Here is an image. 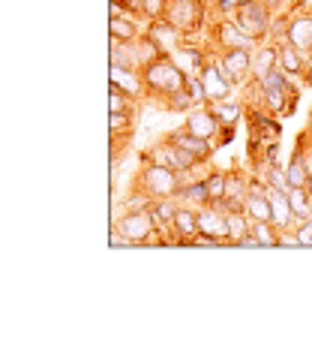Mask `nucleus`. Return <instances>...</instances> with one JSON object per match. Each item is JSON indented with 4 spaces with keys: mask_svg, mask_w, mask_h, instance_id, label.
Segmentation results:
<instances>
[{
    "mask_svg": "<svg viewBox=\"0 0 312 352\" xmlns=\"http://www.w3.org/2000/svg\"><path fill=\"white\" fill-rule=\"evenodd\" d=\"M171 232L159 229L150 208H130L123 217L115 220V244H135V247H154V244H174Z\"/></svg>",
    "mask_w": 312,
    "mask_h": 352,
    "instance_id": "obj_1",
    "label": "nucleus"
},
{
    "mask_svg": "<svg viewBox=\"0 0 312 352\" xmlns=\"http://www.w3.org/2000/svg\"><path fill=\"white\" fill-rule=\"evenodd\" d=\"M144 87H147V97H156L159 102H165L168 97H174L178 91L187 87V73L171 60V54H156L147 67L141 69Z\"/></svg>",
    "mask_w": 312,
    "mask_h": 352,
    "instance_id": "obj_2",
    "label": "nucleus"
},
{
    "mask_svg": "<svg viewBox=\"0 0 312 352\" xmlns=\"http://www.w3.org/2000/svg\"><path fill=\"white\" fill-rule=\"evenodd\" d=\"M259 82V102L270 115H294L298 109V97H300V87L288 78L283 69H274L264 78H255Z\"/></svg>",
    "mask_w": 312,
    "mask_h": 352,
    "instance_id": "obj_3",
    "label": "nucleus"
},
{
    "mask_svg": "<svg viewBox=\"0 0 312 352\" xmlns=\"http://www.w3.org/2000/svg\"><path fill=\"white\" fill-rule=\"evenodd\" d=\"M183 175L168 169V166H159V163H147L144 160L141 172L135 175V193L147 196V199H178L180 190H183Z\"/></svg>",
    "mask_w": 312,
    "mask_h": 352,
    "instance_id": "obj_4",
    "label": "nucleus"
},
{
    "mask_svg": "<svg viewBox=\"0 0 312 352\" xmlns=\"http://www.w3.org/2000/svg\"><path fill=\"white\" fill-rule=\"evenodd\" d=\"M165 19L171 21L183 36H195L198 30L207 25V19H211V6L198 3V0H171L165 10Z\"/></svg>",
    "mask_w": 312,
    "mask_h": 352,
    "instance_id": "obj_5",
    "label": "nucleus"
},
{
    "mask_svg": "<svg viewBox=\"0 0 312 352\" xmlns=\"http://www.w3.org/2000/svg\"><path fill=\"white\" fill-rule=\"evenodd\" d=\"M274 15L276 12L267 10L261 0H246V3L240 6L235 15H231V19H235L250 36L259 39V43H267V39H270V25H274Z\"/></svg>",
    "mask_w": 312,
    "mask_h": 352,
    "instance_id": "obj_6",
    "label": "nucleus"
},
{
    "mask_svg": "<svg viewBox=\"0 0 312 352\" xmlns=\"http://www.w3.org/2000/svg\"><path fill=\"white\" fill-rule=\"evenodd\" d=\"M259 45H261L259 39L246 34L235 19H216L213 21V49L216 52H237V49L255 52Z\"/></svg>",
    "mask_w": 312,
    "mask_h": 352,
    "instance_id": "obj_7",
    "label": "nucleus"
},
{
    "mask_svg": "<svg viewBox=\"0 0 312 352\" xmlns=\"http://www.w3.org/2000/svg\"><path fill=\"white\" fill-rule=\"evenodd\" d=\"M144 160L147 163H159V166H168V169H174V172H192L202 160L198 157H192L189 151H183L180 145H174L171 139H163V142H156V145H150L147 151H144Z\"/></svg>",
    "mask_w": 312,
    "mask_h": 352,
    "instance_id": "obj_8",
    "label": "nucleus"
},
{
    "mask_svg": "<svg viewBox=\"0 0 312 352\" xmlns=\"http://www.w3.org/2000/svg\"><path fill=\"white\" fill-rule=\"evenodd\" d=\"M216 60H219V69L235 87H246L252 82V52H216Z\"/></svg>",
    "mask_w": 312,
    "mask_h": 352,
    "instance_id": "obj_9",
    "label": "nucleus"
},
{
    "mask_svg": "<svg viewBox=\"0 0 312 352\" xmlns=\"http://www.w3.org/2000/svg\"><path fill=\"white\" fill-rule=\"evenodd\" d=\"M202 85H204V97L207 102H222V100H231V91H235V85L226 78V73L219 69V60H216V52H211V58H207L204 69H202Z\"/></svg>",
    "mask_w": 312,
    "mask_h": 352,
    "instance_id": "obj_10",
    "label": "nucleus"
},
{
    "mask_svg": "<svg viewBox=\"0 0 312 352\" xmlns=\"http://www.w3.org/2000/svg\"><path fill=\"white\" fill-rule=\"evenodd\" d=\"M144 36L150 39V45L159 52V54H171L178 45L187 43V36L180 34L178 28L171 25L168 19H154V21H147V28H144Z\"/></svg>",
    "mask_w": 312,
    "mask_h": 352,
    "instance_id": "obj_11",
    "label": "nucleus"
},
{
    "mask_svg": "<svg viewBox=\"0 0 312 352\" xmlns=\"http://www.w3.org/2000/svg\"><path fill=\"white\" fill-rule=\"evenodd\" d=\"M195 211H198V235H211L219 244H228V214L211 202L195 208Z\"/></svg>",
    "mask_w": 312,
    "mask_h": 352,
    "instance_id": "obj_12",
    "label": "nucleus"
},
{
    "mask_svg": "<svg viewBox=\"0 0 312 352\" xmlns=\"http://www.w3.org/2000/svg\"><path fill=\"white\" fill-rule=\"evenodd\" d=\"M183 126H187L189 133L202 135V139H213L219 135V118H216V111L211 102H204V106H192L187 111V121H183Z\"/></svg>",
    "mask_w": 312,
    "mask_h": 352,
    "instance_id": "obj_13",
    "label": "nucleus"
},
{
    "mask_svg": "<svg viewBox=\"0 0 312 352\" xmlns=\"http://www.w3.org/2000/svg\"><path fill=\"white\" fill-rule=\"evenodd\" d=\"M246 193H250V175L246 172H240V169H231L226 175V199L222 202H211L216 205L219 211H237V208H243V199Z\"/></svg>",
    "mask_w": 312,
    "mask_h": 352,
    "instance_id": "obj_14",
    "label": "nucleus"
},
{
    "mask_svg": "<svg viewBox=\"0 0 312 352\" xmlns=\"http://www.w3.org/2000/svg\"><path fill=\"white\" fill-rule=\"evenodd\" d=\"M285 43H291L294 49H300L303 54H309V58H312V12H307V10L291 12Z\"/></svg>",
    "mask_w": 312,
    "mask_h": 352,
    "instance_id": "obj_15",
    "label": "nucleus"
},
{
    "mask_svg": "<svg viewBox=\"0 0 312 352\" xmlns=\"http://www.w3.org/2000/svg\"><path fill=\"white\" fill-rule=\"evenodd\" d=\"M307 67H309V54H303L300 49H294L291 43H279V69L291 78L294 85H307L303 76H307Z\"/></svg>",
    "mask_w": 312,
    "mask_h": 352,
    "instance_id": "obj_16",
    "label": "nucleus"
},
{
    "mask_svg": "<svg viewBox=\"0 0 312 352\" xmlns=\"http://www.w3.org/2000/svg\"><path fill=\"white\" fill-rule=\"evenodd\" d=\"M207 58H211V52L202 49V45H192V43H183V45H178V49L171 52V60L178 63L183 73H187V78H198V76H202Z\"/></svg>",
    "mask_w": 312,
    "mask_h": 352,
    "instance_id": "obj_17",
    "label": "nucleus"
},
{
    "mask_svg": "<svg viewBox=\"0 0 312 352\" xmlns=\"http://www.w3.org/2000/svg\"><path fill=\"white\" fill-rule=\"evenodd\" d=\"M168 139H171L174 145H180L183 151H189L192 157H198L202 163H207V160L213 157V151H216V142H213V139H202V135L189 133L187 126H180V130H174V133H168Z\"/></svg>",
    "mask_w": 312,
    "mask_h": 352,
    "instance_id": "obj_18",
    "label": "nucleus"
},
{
    "mask_svg": "<svg viewBox=\"0 0 312 352\" xmlns=\"http://www.w3.org/2000/svg\"><path fill=\"white\" fill-rule=\"evenodd\" d=\"M171 235H174V244H192L198 238V211L189 205L178 208V214H174L171 220Z\"/></svg>",
    "mask_w": 312,
    "mask_h": 352,
    "instance_id": "obj_19",
    "label": "nucleus"
},
{
    "mask_svg": "<svg viewBox=\"0 0 312 352\" xmlns=\"http://www.w3.org/2000/svg\"><path fill=\"white\" fill-rule=\"evenodd\" d=\"M108 87H117V91L130 94V97H135V100L147 94V87H144V76H141V69H126V67H111Z\"/></svg>",
    "mask_w": 312,
    "mask_h": 352,
    "instance_id": "obj_20",
    "label": "nucleus"
},
{
    "mask_svg": "<svg viewBox=\"0 0 312 352\" xmlns=\"http://www.w3.org/2000/svg\"><path fill=\"white\" fill-rule=\"evenodd\" d=\"M267 199H270V211H274V226L279 232H291L298 226V217L291 211V199L283 190H267Z\"/></svg>",
    "mask_w": 312,
    "mask_h": 352,
    "instance_id": "obj_21",
    "label": "nucleus"
},
{
    "mask_svg": "<svg viewBox=\"0 0 312 352\" xmlns=\"http://www.w3.org/2000/svg\"><path fill=\"white\" fill-rule=\"evenodd\" d=\"M108 36L117 39V43H135V39L144 36V30L139 28V15H115L108 19Z\"/></svg>",
    "mask_w": 312,
    "mask_h": 352,
    "instance_id": "obj_22",
    "label": "nucleus"
},
{
    "mask_svg": "<svg viewBox=\"0 0 312 352\" xmlns=\"http://www.w3.org/2000/svg\"><path fill=\"white\" fill-rule=\"evenodd\" d=\"M276 67H279V45L267 39V43H261L252 52V78H264L267 73H274Z\"/></svg>",
    "mask_w": 312,
    "mask_h": 352,
    "instance_id": "obj_23",
    "label": "nucleus"
},
{
    "mask_svg": "<svg viewBox=\"0 0 312 352\" xmlns=\"http://www.w3.org/2000/svg\"><path fill=\"white\" fill-rule=\"evenodd\" d=\"M243 211H246V217H250L252 223H259V220L274 223L270 199H267V193H261V190H250V193H246V199H243Z\"/></svg>",
    "mask_w": 312,
    "mask_h": 352,
    "instance_id": "obj_24",
    "label": "nucleus"
},
{
    "mask_svg": "<svg viewBox=\"0 0 312 352\" xmlns=\"http://www.w3.org/2000/svg\"><path fill=\"white\" fill-rule=\"evenodd\" d=\"M147 208H150V214H154L156 226L171 232V220H174V214H178V208H180V199H150Z\"/></svg>",
    "mask_w": 312,
    "mask_h": 352,
    "instance_id": "obj_25",
    "label": "nucleus"
},
{
    "mask_svg": "<svg viewBox=\"0 0 312 352\" xmlns=\"http://www.w3.org/2000/svg\"><path fill=\"white\" fill-rule=\"evenodd\" d=\"M285 175H288V184H291V187H307V184H309L307 157H303L300 142L294 145V154H291V160H288V166H285Z\"/></svg>",
    "mask_w": 312,
    "mask_h": 352,
    "instance_id": "obj_26",
    "label": "nucleus"
},
{
    "mask_svg": "<svg viewBox=\"0 0 312 352\" xmlns=\"http://www.w3.org/2000/svg\"><path fill=\"white\" fill-rule=\"evenodd\" d=\"M211 106H213V111H216V118H219V126H228V130H237L240 118L246 115V109L240 106V102H235V100L211 102Z\"/></svg>",
    "mask_w": 312,
    "mask_h": 352,
    "instance_id": "obj_27",
    "label": "nucleus"
},
{
    "mask_svg": "<svg viewBox=\"0 0 312 352\" xmlns=\"http://www.w3.org/2000/svg\"><path fill=\"white\" fill-rule=\"evenodd\" d=\"M250 229H252V220L246 217L243 208L228 211V247H237L246 235H250Z\"/></svg>",
    "mask_w": 312,
    "mask_h": 352,
    "instance_id": "obj_28",
    "label": "nucleus"
},
{
    "mask_svg": "<svg viewBox=\"0 0 312 352\" xmlns=\"http://www.w3.org/2000/svg\"><path fill=\"white\" fill-rule=\"evenodd\" d=\"M180 202L183 205H189V208H202L211 202V193H207V184L204 178H198V181H187L183 184V190H180Z\"/></svg>",
    "mask_w": 312,
    "mask_h": 352,
    "instance_id": "obj_29",
    "label": "nucleus"
},
{
    "mask_svg": "<svg viewBox=\"0 0 312 352\" xmlns=\"http://www.w3.org/2000/svg\"><path fill=\"white\" fill-rule=\"evenodd\" d=\"M288 199H291V211L298 217V223L312 220V196L307 187H291L288 190Z\"/></svg>",
    "mask_w": 312,
    "mask_h": 352,
    "instance_id": "obj_30",
    "label": "nucleus"
},
{
    "mask_svg": "<svg viewBox=\"0 0 312 352\" xmlns=\"http://www.w3.org/2000/svg\"><path fill=\"white\" fill-rule=\"evenodd\" d=\"M252 235H255V241H259V247H279V229L274 226V223H267V220H259V223H252Z\"/></svg>",
    "mask_w": 312,
    "mask_h": 352,
    "instance_id": "obj_31",
    "label": "nucleus"
},
{
    "mask_svg": "<svg viewBox=\"0 0 312 352\" xmlns=\"http://www.w3.org/2000/svg\"><path fill=\"white\" fill-rule=\"evenodd\" d=\"M226 175L222 169H211L204 175V184H207V193H211V202H222L226 199Z\"/></svg>",
    "mask_w": 312,
    "mask_h": 352,
    "instance_id": "obj_32",
    "label": "nucleus"
},
{
    "mask_svg": "<svg viewBox=\"0 0 312 352\" xmlns=\"http://www.w3.org/2000/svg\"><path fill=\"white\" fill-rule=\"evenodd\" d=\"M135 111H115L111 115V135H132Z\"/></svg>",
    "mask_w": 312,
    "mask_h": 352,
    "instance_id": "obj_33",
    "label": "nucleus"
},
{
    "mask_svg": "<svg viewBox=\"0 0 312 352\" xmlns=\"http://www.w3.org/2000/svg\"><path fill=\"white\" fill-rule=\"evenodd\" d=\"M163 106L168 111H189L192 106H195V100H192V94H189V87H183V91H178L174 97H168Z\"/></svg>",
    "mask_w": 312,
    "mask_h": 352,
    "instance_id": "obj_34",
    "label": "nucleus"
},
{
    "mask_svg": "<svg viewBox=\"0 0 312 352\" xmlns=\"http://www.w3.org/2000/svg\"><path fill=\"white\" fill-rule=\"evenodd\" d=\"M171 0H144L141 3V19L154 21V19H165V10Z\"/></svg>",
    "mask_w": 312,
    "mask_h": 352,
    "instance_id": "obj_35",
    "label": "nucleus"
},
{
    "mask_svg": "<svg viewBox=\"0 0 312 352\" xmlns=\"http://www.w3.org/2000/svg\"><path fill=\"white\" fill-rule=\"evenodd\" d=\"M243 3H246V0H213L211 6H213V12L219 15V19H231V15H235Z\"/></svg>",
    "mask_w": 312,
    "mask_h": 352,
    "instance_id": "obj_36",
    "label": "nucleus"
},
{
    "mask_svg": "<svg viewBox=\"0 0 312 352\" xmlns=\"http://www.w3.org/2000/svg\"><path fill=\"white\" fill-rule=\"evenodd\" d=\"M294 238H298V247H312V220H303L294 226Z\"/></svg>",
    "mask_w": 312,
    "mask_h": 352,
    "instance_id": "obj_37",
    "label": "nucleus"
},
{
    "mask_svg": "<svg viewBox=\"0 0 312 352\" xmlns=\"http://www.w3.org/2000/svg\"><path fill=\"white\" fill-rule=\"evenodd\" d=\"M261 3L267 6V10H274V12H276V10H283V6L288 3V0H261Z\"/></svg>",
    "mask_w": 312,
    "mask_h": 352,
    "instance_id": "obj_38",
    "label": "nucleus"
},
{
    "mask_svg": "<svg viewBox=\"0 0 312 352\" xmlns=\"http://www.w3.org/2000/svg\"><path fill=\"white\" fill-rule=\"evenodd\" d=\"M303 82H307V87H312V58H309V67H307V76H303Z\"/></svg>",
    "mask_w": 312,
    "mask_h": 352,
    "instance_id": "obj_39",
    "label": "nucleus"
},
{
    "mask_svg": "<svg viewBox=\"0 0 312 352\" xmlns=\"http://www.w3.org/2000/svg\"><path fill=\"white\" fill-rule=\"evenodd\" d=\"M307 130L312 133V109H309V126H307Z\"/></svg>",
    "mask_w": 312,
    "mask_h": 352,
    "instance_id": "obj_40",
    "label": "nucleus"
},
{
    "mask_svg": "<svg viewBox=\"0 0 312 352\" xmlns=\"http://www.w3.org/2000/svg\"><path fill=\"white\" fill-rule=\"evenodd\" d=\"M111 3H123L126 6V0H111Z\"/></svg>",
    "mask_w": 312,
    "mask_h": 352,
    "instance_id": "obj_41",
    "label": "nucleus"
},
{
    "mask_svg": "<svg viewBox=\"0 0 312 352\" xmlns=\"http://www.w3.org/2000/svg\"><path fill=\"white\" fill-rule=\"evenodd\" d=\"M307 190H309V196H312V181H309V184H307Z\"/></svg>",
    "mask_w": 312,
    "mask_h": 352,
    "instance_id": "obj_42",
    "label": "nucleus"
},
{
    "mask_svg": "<svg viewBox=\"0 0 312 352\" xmlns=\"http://www.w3.org/2000/svg\"><path fill=\"white\" fill-rule=\"evenodd\" d=\"M198 3H207V6H211V0H198Z\"/></svg>",
    "mask_w": 312,
    "mask_h": 352,
    "instance_id": "obj_43",
    "label": "nucleus"
},
{
    "mask_svg": "<svg viewBox=\"0 0 312 352\" xmlns=\"http://www.w3.org/2000/svg\"><path fill=\"white\" fill-rule=\"evenodd\" d=\"M211 3H213V0H211Z\"/></svg>",
    "mask_w": 312,
    "mask_h": 352,
    "instance_id": "obj_44",
    "label": "nucleus"
}]
</instances>
